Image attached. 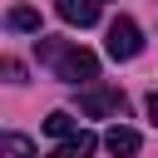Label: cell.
I'll use <instances>...</instances> for the list:
<instances>
[{
  "label": "cell",
  "instance_id": "cell-9",
  "mask_svg": "<svg viewBox=\"0 0 158 158\" xmlns=\"http://www.w3.org/2000/svg\"><path fill=\"white\" fill-rule=\"evenodd\" d=\"M0 158H35V143L25 133H5L0 138Z\"/></svg>",
  "mask_w": 158,
  "mask_h": 158
},
{
  "label": "cell",
  "instance_id": "cell-3",
  "mask_svg": "<svg viewBox=\"0 0 158 158\" xmlns=\"http://www.w3.org/2000/svg\"><path fill=\"white\" fill-rule=\"evenodd\" d=\"M123 89H109V84H89L84 94H79V114H89V118H104V114H123Z\"/></svg>",
  "mask_w": 158,
  "mask_h": 158
},
{
  "label": "cell",
  "instance_id": "cell-4",
  "mask_svg": "<svg viewBox=\"0 0 158 158\" xmlns=\"http://www.w3.org/2000/svg\"><path fill=\"white\" fill-rule=\"evenodd\" d=\"M54 10H59V20H64V25H79V30L99 25V0H59Z\"/></svg>",
  "mask_w": 158,
  "mask_h": 158
},
{
  "label": "cell",
  "instance_id": "cell-1",
  "mask_svg": "<svg viewBox=\"0 0 158 158\" xmlns=\"http://www.w3.org/2000/svg\"><path fill=\"white\" fill-rule=\"evenodd\" d=\"M35 54H40V64H49L54 69V79H64V84H89V79H99V59L89 54V49H79V44H69V40H35Z\"/></svg>",
  "mask_w": 158,
  "mask_h": 158
},
{
  "label": "cell",
  "instance_id": "cell-5",
  "mask_svg": "<svg viewBox=\"0 0 158 158\" xmlns=\"http://www.w3.org/2000/svg\"><path fill=\"white\" fill-rule=\"evenodd\" d=\"M138 143H143V138H138V128H123V123H114V128L104 133V148H109L114 158H133V153H138Z\"/></svg>",
  "mask_w": 158,
  "mask_h": 158
},
{
  "label": "cell",
  "instance_id": "cell-7",
  "mask_svg": "<svg viewBox=\"0 0 158 158\" xmlns=\"http://www.w3.org/2000/svg\"><path fill=\"white\" fill-rule=\"evenodd\" d=\"M5 25H10V30H20V35H40V10H30V5H10Z\"/></svg>",
  "mask_w": 158,
  "mask_h": 158
},
{
  "label": "cell",
  "instance_id": "cell-10",
  "mask_svg": "<svg viewBox=\"0 0 158 158\" xmlns=\"http://www.w3.org/2000/svg\"><path fill=\"white\" fill-rule=\"evenodd\" d=\"M148 118H153V123H158V89H153V94H148Z\"/></svg>",
  "mask_w": 158,
  "mask_h": 158
},
{
  "label": "cell",
  "instance_id": "cell-8",
  "mask_svg": "<svg viewBox=\"0 0 158 158\" xmlns=\"http://www.w3.org/2000/svg\"><path fill=\"white\" fill-rule=\"evenodd\" d=\"M44 133H49V138H59V143H64V138H74V133H79V128H74V114L54 109V114L44 118Z\"/></svg>",
  "mask_w": 158,
  "mask_h": 158
},
{
  "label": "cell",
  "instance_id": "cell-6",
  "mask_svg": "<svg viewBox=\"0 0 158 158\" xmlns=\"http://www.w3.org/2000/svg\"><path fill=\"white\" fill-rule=\"evenodd\" d=\"M94 148H99V138H94V133H74V138H64L49 158H94Z\"/></svg>",
  "mask_w": 158,
  "mask_h": 158
},
{
  "label": "cell",
  "instance_id": "cell-2",
  "mask_svg": "<svg viewBox=\"0 0 158 158\" xmlns=\"http://www.w3.org/2000/svg\"><path fill=\"white\" fill-rule=\"evenodd\" d=\"M104 49H109V59H138V54H143V30H138L128 15H118V20L109 25V44H104Z\"/></svg>",
  "mask_w": 158,
  "mask_h": 158
}]
</instances>
